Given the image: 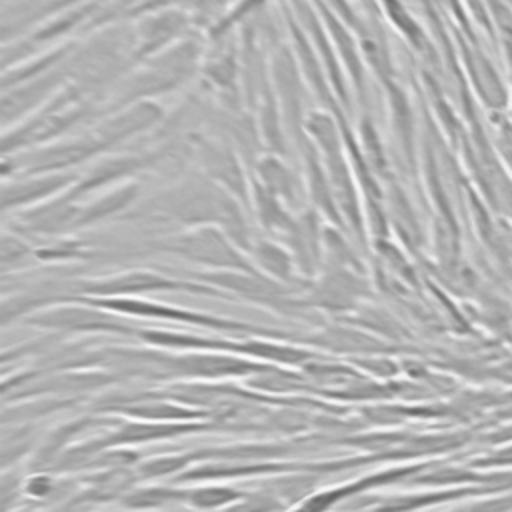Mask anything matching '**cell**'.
Returning a JSON list of instances; mask_svg holds the SVG:
<instances>
[{
  "instance_id": "ba28073f",
  "label": "cell",
  "mask_w": 512,
  "mask_h": 512,
  "mask_svg": "<svg viewBox=\"0 0 512 512\" xmlns=\"http://www.w3.org/2000/svg\"><path fill=\"white\" fill-rule=\"evenodd\" d=\"M188 490H176V488H146V490H134L122 496V504L132 510L142 508H156L164 506L172 500H186Z\"/></svg>"
},
{
  "instance_id": "8fae6325",
  "label": "cell",
  "mask_w": 512,
  "mask_h": 512,
  "mask_svg": "<svg viewBox=\"0 0 512 512\" xmlns=\"http://www.w3.org/2000/svg\"><path fill=\"white\" fill-rule=\"evenodd\" d=\"M450 512H512V490L502 492V494L484 496L472 504L460 506Z\"/></svg>"
},
{
  "instance_id": "4fadbf2b",
  "label": "cell",
  "mask_w": 512,
  "mask_h": 512,
  "mask_svg": "<svg viewBox=\"0 0 512 512\" xmlns=\"http://www.w3.org/2000/svg\"><path fill=\"white\" fill-rule=\"evenodd\" d=\"M480 440H482L484 444H488L490 448H492V446L510 444V442H512V422L502 424V426H498V428H494V430H490V432L480 434Z\"/></svg>"
},
{
  "instance_id": "7a4b0ae2",
  "label": "cell",
  "mask_w": 512,
  "mask_h": 512,
  "mask_svg": "<svg viewBox=\"0 0 512 512\" xmlns=\"http://www.w3.org/2000/svg\"><path fill=\"white\" fill-rule=\"evenodd\" d=\"M192 290V292H202V294H216V290L212 288H204V286H196V284H184V282H176V280H168L164 276L152 274V272H130V274H122L116 278H108L102 282H94L90 284L86 290L92 294H136V292H148V290Z\"/></svg>"
},
{
  "instance_id": "30bf717a",
  "label": "cell",
  "mask_w": 512,
  "mask_h": 512,
  "mask_svg": "<svg viewBox=\"0 0 512 512\" xmlns=\"http://www.w3.org/2000/svg\"><path fill=\"white\" fill-rule=\"evenodd\" d=\"M284 502L272 494H244L238 502L228 506L226 512H280L284 510Z\"/></svg>"
},
{
  "instance_id": "6da1fadb",
  "label": "cell",
  "mask_w": 512,
  "mask_h": 512,
  "mask_svg": "<svg viewBox=\"0 0 512 512\" xmlns=\"http://www.w3.org/2000/svg\"><path fill=\"white\" fill-rule=\"evenodd\" d=\"M88 304L100 306V308H110L116 312H126V314H140V316H154V318H166V320H180V322H192L208 328H220V330H254L248 324L242 322H232V320H222L214 316H204L198 312H188L180 308H170L164 304H154V302H142V300H128V298H88Z\"/></svg>"
},
{
  "instance_id": "5b68a950",
  "label": "cell",
  "mask_w": 512,
  "mask_h": 512,
  "mask_svg": "<svg viewBox=\"0 0 512 512\" xmlns=\"http://www.w3.org/2000/svg\"><path fill=\"white\" fill-rule=\"evenodd\" d=\"M210 424H128L114 434L106 436L108 446H118V444H128V442H148V440H158L182 432H198V430H208Z\"/></svg>"
},
{
  "instance_id": "277c9868",
  "label": "cell",
  "mask_w": 512,
  "mask_h": 512,
  "mask_svg": "<svg viewBox=\"0 0 512 512\" xmlns=\"http://www.w3.org/2000/svg\"><path fill=\"white\" fill-rule=\"evenodd\" d=\"M178 252H182L188 258H196L202 262H214V264H230L234 262L236 266H244L246 264L242 260H238V256L224 244V240H220L214 232H200L198 236H186L178 242V246L174 248Z\"/></svg>"
},
{
  "instance_id": "52a82bcc",
  "label": "cell",
  "mask_w": 512,
  "mask_h": 512,
  "mask_svg": "<svg viewBox=\"0 0 512 512\" xmlns=\"http://www.w3.org/2000/svg\"><path fill=\"white\" fill-rule=\"evenodd\" d=\"M242 496H244L242 492H238L234 488H228V486H206V488L188 490L186 492V502L194 508H200V510H214V508L234 504Z\"/></svg>"
},
{
  "instance_id": "3957f363",
  "label": "cell",
  "mask_w": 512,
  "mask_h": 512,
  "mask_svg": "<svg viewBox=\"0 0 512 512\" xmlns=\"http://www.w3.org/2000/svg\"><path fill=\"white\" fill-rule=\"evenodd\" d=\"M30 324L44 328H60V330H110V332H130L128 326L120 324L112 316L90 310V308H56L44 314L30 318Z\"/></svg>"
},
{
  "instance_id": "9c48e42d",
  "label": "cell",
  "mask_w": 512,
  "mask_h": 512,
  "mask_svg": "<svg viewBox=\"0 0 512 512\" xmlns=\"http://www.w3.org/2000/svg\"><path fill=\"white\" fill-rule=\"evenodd\" d=\"M466 464L482 472H512V442L492 446L490 450L468 458Z\"/></svg>"
},
{
  "instance_id": "8992f818",
  "label": "cell",
  "mask_w": 512,
  "mask_h": 512,
  "mask_svg": "<svg viewBox=\"0 0 512 512\" xmlns=\"http://www.w3.org/2000/svg\"><path fill=\"white\" fill-rule=\"evenodd\" d=\"M124 414L128 416H136V418H150V420H188V418H204V414L200 410H190V408H180V406H172L168 402H160V400H146V402H136L132 406H124L120 408Z\"/></svg>"
},
{
  "instance_id": "7c38bea8",
  "label": "cell",
  "mask_w": 512,
  "mask_h": 512,
  "mask_svg": "<svg viewBox=\"0 0 512 512\" xmlns=\"http://www.w3.org/2000/svg\"><path fill=\"white\" fill-rule=\"evenodd\" d=\"M262 248H264V254H266V256H262L264 266L270 268L276 276H286V272H288V258H286V254L278 246H274V244H262Z\"/></svg>"
},
{
  "instance_id": "5bb4252c",
  "label": "cell",
  "mask_w": 512,
  "mask_h": 512,
  "mask_svg": "<svg viewBox=\"0 0 512 512\" xmlns=\"http://www.w3.org/2000/svg\"><path fill=\"white\" fill-rule=\"evenodd\" d=\"M24 490H26V494H30V496L42 498V496H48V494H50L52 482H50V478L38 474V476H34V478H28Z\"/></svg>"
}]
</instances>
